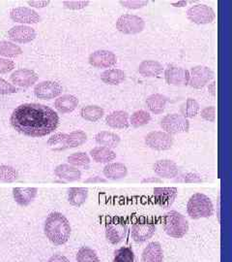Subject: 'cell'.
<instances>
[{"label": "cell", "mask_w": 232, "mask_h": 262, "mask_svg": "<svg viewBox=\"0 0 232 262\" xmlns=\"http://www.w3.org/2000/svg\"><path fill=\"white\" fill-rule=\"evenodd\" d=\"M68 162L70 165L74 167H85L90 164V158L89 156L84 152V151H79V152H74L71 156L68 157Z\"/></svg>", "instance_id": "37"}, {"label": "cell", "mask_w": 232, "mask_h": 262, "mask_svg": "<svg viewBox=\"0 0 232 262\" xmlns=\"http://www.w3.org/2000/svg\"><path fill=\"white\" fill-rule=\"evenodd\" d=\"M164 251L159 242L149 243L143 250L141 254V262H163Z\"/></svg>", "instance_id": "22"}, {"label": "cell", "mask_w": 232, "mask_h": 262, "mask_svg": "<svg viewBox=\"0 0 232 262\" xmlns=\"http://www.w3.org/2000/svg\"><path fill=\"white\" fill-rule=\"evenodd\" d=\"M151 121V115L147 111L139 110L134 113L130 118V124L134 127H141L148 124Z\"/></svg>", "instance_id": "39"}, {"label": "cell", "mask_w": 232, "mask_h": 262, "mask_svg": "<svg viewBox=\"0 0 232 262\" xmlns=\"http://www.w3.org/2000/svg\"><path fill=\"white\" fill-rule=\"evenodd\" d=\"M47 262H70V260L62 254H54Z\"/></svg>", "instance_id": "48"}, {"label": "cell", "mask_w": 232, "mask_h": 262, "mask_svg": "<svg viewBox=\"0 0 232 262\" xmlns=\"http://www.w3.org/2000/svg\"><path fill=\"white\" fill-rule=\"evenodd\" d=\"M44 231L50 243L56 246H61L69 241L72 228L65 215L58 212H54L47 215Z\"/></svg>", "instance_id": "2"}, {"label": "cell", "mask_w": 232, "mask_h": 262, "mask_svg": "<svg viewBox=\"0 0 232 262\" xmlns=\"http://www.w3.org/2000/svg\"><path fill=\"white\" fill-rule=\"evenodd\" d=\"M200 107L198 102L194 98H188L181 107V114L186 119H193L198 115Z\"/></svg>", "instance_id": "35"}, {"label": "cell", "mask_w": 232, "mask_h": 262, "mask_svg": "<svg viewBox=\"0 0 232 262\" xmlns=\"http://www.w3.org/2000/svg\"><path fill=\"white\" fill-rule=\"evenodd\" d=\"M89 0H65L63 1V5L67 9L81 10L84 9L89 5Z\"/></svg>", "instance_id": "41"}, {"label": "cell", "mask_w": 232, "mask_h": 262, "mask_svg": "<svg viewBox=\"0 0 232 262\" xmlns=\"http://www.w3.org/2000/svg\"><path fill=\"white\" fill-rule=\"evenodd\" d=\"M90 156L97 163H111L116 159V154L106 147H96L90 150Z\"/></svg>", "instance_id": "30"}, {"label": "cell", "mask_w": 232, "mask_h": 262, "mask_svg": "<svg viewBox=\"0 0 232 262\" xmlns=\"http://www.w3.org/2000/svg\"><path fill=\"white\" fill-rule=\"evenodd\" d=\"M139 73L143 77H157L163 73L164 67L157 60H143L139 66Z\"/></svg>", "instance_id": "27"}, {"label": "cell", "mask_w": 232, "mask_h": 262, "mask_svg": "<svg viewBox=\"0 0 232 262\" xmlns=\"http://www.w3.org/2000/svg\"><path fill=\"white\" fill-rule=\"evenodd\" d=\"M87 141V135L83 130H75L71 133H56L48 140L47 145L56 150L74 149L83 146Z\"/></svg>", "instance_id": "3"}, {"label": "cell", "mask_w": 232, "mask_h": 262, "mask_svg": "<svg viewBox=\"0 0 232 262\" xmlns=\"http://www.w3.org/2000/svg\"><path fill=\"white\" fill-rule=\"evenodd\" d=\"M145 28V21L142 18L136 15L125 14L120 16L116 20V29L123 34L134 35L139 34Z\"/></svg>", "instance_id": "7"}, {"label": "cell", "mask_w": 232, "mask_h": 262, "mask_svg": "<svg viewBox=\"0 0 232 262\" xmlns=\"http://www.w3.org/2000/svg\"><path fill=\"white\" fill-rule=\"evenodd\" d=\"M177 182H183V183H187V184H194V183H201L202 179L195 173H186L183 174L181 177L177 179Z\"/></svg>", "instance_id": "44"}, {"label": "cell", "mask_w": 232, "mask_h": 262, "mask_svg": "<svg viewBox=\"0 0 232 262\" xmlns=\"http://www.w3.org/2000/svg\"><path fill=\"white\" fill-rule=\"evenodd\" d=\"M55 175L57 178L66 182H76L82 179V172L70 164H60L55 169Z\"/></svg>", "instance_id": "25"}, {"label": "cell", "mask_w": 232, "mask_h": 262, "mask_svg": "<svg viewBox=\"0 0 232 262\" xmlns=\"http://www.w3.org/2000/svg\"><path fill=\"white\" fill-rule=\"evenodd\" d=\"M8 36L15 44H27L36 38V31L28 26H16L8 31Z\"/></svg>", "instance_id": "18"}, {"label": "cell", "mask_w": 232, "mask_h": 262, "mask_svg": "<svg viewBox=\"0 0 232 262\" xmlns=\"http://www.w3.org/2000/svg\"><path fill=\"white\" fill-rule=\"evenodd\" d=\"M102 173L106 178L115 181L125 178L128 174V168L124 163L111 162L104 167Z\"/></svg>", "instance_id": "26"}, {"label": "cell", "mask_w": 232, "mask_h": 262, "mask_svg": "<svg viewBox=\"0 0 232 262\" xmlns=\"http://www.w3.org/2000/svg\"><path fill=\"white\" fill-rule=\"evenodd\" d=\"M50 3L49 0H28V4L34 8H44Z\"/></svg>", "instance_id": "47"}, {"label": "cell", "mask_w": 232, "mask_h": 262, "mask_svg": "<svg viewBox=\"0 0 232 262\" xmlns=\"http://www.w3.org/2000/svg\"><path fill=\"white\" fill-rule=\"evenodd\" d=\"M88 61L95 68H110L116 64L117 57L111 51L98 50L89 56Z\"/></svg>", "instance_id": "15"}, {"label": "cell", "mask_w": 232, "mask_h": 262, "mask_svg": "<svg viewBox=\"0 0 232 262\" xmlns=\"http://www.w3.org/2000/svg\"><path fill=\"white\" fill-rule=\"evenodd\" d=\"M200 117L207 122H215V120H216V108L214 106L205 107L200 112Z\"/></svg>", "instance_id": "45"}, {"label": "cell", "mask_w": 232, "mask_h": 262, "mask_svg": "<svg viewBox=\"0 0 232 262\" xmlns=\"http://www.w3.org/2000/svg\"><path fill=\"white\" fill-rule=\"evenodd\" d=\"M188 4L187 1H175V2H171V5L173 7H185Z\"/></svg>", "instance_id": "51"}, {"label": "cell", "mask_w": 232, "mask_h": 262, "mask_svg": "<svg viewBox=\"0 0 232 262\" xmlns=\"http://www.w3.org/2000/svg\"><path fill=\"white\" fill-rule=\"evenodd\" d=\"M119 3L125 8L137 10L147 6L149 2L146 0H121Z\"/></svg>", "instance_id": "42"}, {"label": "cell", "mask_w": 232, "mask_h": 262, "mask_svg": "<svg viewBox=\"0 0 232 262\" xmlns=\"http://www.w3.org/2000/svg\"><path fill=\"white\" fill-rule=\"evenodd\" d=\"M76 262H101L97 253L90 247H82L76 253Z\"/></svg>", "instance_id": "36"}, {"label": "cell", "mask_w": 232, "mask_h": 262, "mask_svg": "<svg viewBox=\"0 0 232 262\" xmlns=\"http://www.w3.org/2000/svg\"><path fill=\"white\" fill-rule=\"evenodd\" d=\"M165 79L168 84L176 86H185L189 84L190 73L189 70L182 67L169 66L165 72Z\"/></svg>", "instance_id": "16"}, {"label": "cell", "mask_w": 232, "mask_h": 262, "mask_svg": "<svg viewBox=\"0 0 232 262\" xmlns=\"http://www.w3.org/2000/svg\"><path fill=\"white\" fill-rule=\"evenodd\" d=\"M127 232L128 225L119 219L112 220L106 225V237L107 240L112 245L121 243L125 239Z\"/></svg>", "instance_id": "10"}, {"label": "cell", "mask_w": 232, "mask_h": 262, "mask_svg": "<svg viewBox=\"0 0 232 262\" xmlns=\"http://www.w3.org/2000/svg\"><path fill=\"white\" fill-rule=\"evenodd\" d=\"M142 183H162V180L158 177H149L143 179Z\"/></svg>", "instance_id": "50"}, {"label": "cell", "mask_w": 232, "mask_h": 262, "mask_svg": "<svg viewBox=\"0 0 232 262\" xmlns=\"http://www.w3.org/2000/svg\"><path fill=\"white\" fill-rule=\"evenodd\" d=\"M97 144L109 149L116 148L120 143V137L112 131H101L95 136Z\"/></svg>", "instance_id": "29"}, {"label": "cell", "mask_w": 232, "mask_h": 262, "mask_svg": "<svg viewBox=\"0 0 232 262\" xmlns=\"http://www.w3.org/2000/svg\"><path fill=\"white\" fill-rule=\"evenodd\" d=\"M88 189L86 187H71L68 190V201L71 205L81 207L86 202Z\"/></svg>", "instance_id": "31"}, {"label": "cell", "mask_w": 232, "mask_h": 262, "mask_svg": "<svg viewBox=\"0 0 232 262\" xmlns=\"http://www.w3.org/2000/svg\"><path fill=\"white\" fill-rule=\"evenodd\" d=\"M153 170L160 178H176L179 173V169L176 163L169 159H161L155 162Z\"/></svg>", "instance_id": "19"}, {"label": "cell", "mask_w": 232, "mask_h": 262, "mask_svg": "<svg viewBox=\"0 0 232 262\" xmlns=\"http://www.w3.org/2000/svg\"><path fill=\"white\" fill-rule=\"evenodd\" d=\"M104 115H105L104 109L98 105H87L83 107L81 110L82 118L87 122H98L102 119Z\"/></svg>", "instance_id": "33"}, {"label": "cell", "mask_w": 232, "mask_h": 262, "mask_svg": "<svg viewBox=\"0 0 232 262\" xmlns=\"http://www.w3.org/2000/svg\"><path fill=\"white\" fill-rule=\"evenodd\" d=\"M106 123L114 129H125L130 125L129 114L124 111H114L107 116Z\"/></svg>", "instance_id": "23"}, {"label": "cell", "mask_w": 232, "mask_h": 262, "mask_svg": "<svg viewBox=\"0 0 232 262\" xmlns=\"http://www.w3.org/2000/svg\"><path fill=\"white\" fill-rule=\"evenodd\" d=\"M15 130L29 137H44L56 130L59 123L57 113L50 107L27 103L17 107L10 119Z\"/></svg>", "instance_id": "1"}, {"label": "cell", "mask_w": 232, "mask_h": 262, "mask_svg": "<svg viewBox=\"0 0 232 262\" xmlns=\"http://www.w3.org/2000/svg\"><path fill=\"white\" fill-rule=\"evenodd\" d=\"M18 92L17 88L13 84H10L6 80L0 78V94L9 95L16 94Z\"/></svg>", "instance_id": "43"}, {"label": "cell", "mask_w": 232, "mask_h": 262, "mask_svg": "<svg viewBox=\"0 0 232 262\" xmlns=\"http://www.w3.org/2000/svg\"><path fill=\"white\" fill-rule=\"evenodd\" d=\"M177 197L176 187H155L154 198L156 203L163 208L171 206Z\"/></svg>", "instance_id": "20"}, {"label": "cell", "mask_w": 232, "mask_h": 262, "mask_svg": "<svg viewBox=\"0 0 232 262\" xmlns=\"http://www.w3.org/2000/svg\"><path fill=\"white\" fill-rule=\"evenodd\" d=\"M38 193L37 187H15L13 196L15 201L22 207H27L33 202Z\"/></svg>", "instance_id": "21"}, {"label": "cell", "mask_w": 232, "mask_h": 262, "mask_svg": "<svg viewBox=\"0 0 232 262\" xmlns=\"http://www.w3.org/2000/svg\"><path fill=\"white\" fill-rule=\"evenodd\" d=\"M12 20L24 25H35L41 20V17L35 10L28 7H17L10 11Z\"/></svg>", "instance_id": "14"}, {"label": "cell", "mask_w": 232, "mask_h": 262, "mask_svg": "<svg viewBox=\"0 0 232 262\" xmlns=\"http://www.w3.org/2000/svg\"><path fill=\"white\" fill-rule=\"evenodd\" d=\"M19 172L10 166L5 164H0V182L1 183H13L19 179Z\"/></svg>", "instance_id": "38"}, {"label": "cell", "mask_w": 232, "mask_h": 262, "mask_svg": "<svg viewBox=\"0 0 232 262\" xmlns=\"http://www.w3.org/2000/svg\"><path fill=\"white\" fill-rule=\"evenodd\" d=\"M16 64L13 60H10L8 58H2L0 57V74H6L9 73L12 70H14Z\"/></svg>", "instance_id": "46"}, {"label": "cell", "mask_w": 232, "mask_h": 262, "mask_svg": "<svg viewBox=\"0 0 232 262\" xmlns=\"http://www.w3.org/2000/svg\"><path fill=\"white\" fill-rule=\"evenodd\" d=\"M161 127L170 135L184 133L190 129V122L180 114H169L162 119Z\"/></svg>", "instance_id": "8"}, {"label": "cell", "mask_w": 232, "mask_h": 262, "mask_svg": "<svg viewBox=\"0 0 232 262\" xmlns=\"http://www.w3.org/2000/svg\"><path fill=\"white\" fill-rule=\"evenodd\" d=\"M157 230V226L153 221L141 217L134 223L132 226V238L137 243H143L151 239Z\"/></svg>", "instance_id": "6"}, {"label": "cell", "mask_w": 232, "mask_h": 262, "mask_svg": "<svg viewBox=\"0 0 232 262\" xmlns=\"http://www.w3.org/2000/svg\"><path fill=\"white\" fill-rule=\"evenodd\" d=\"M145 144L153 150H167L172 147L173 139L165 131H152L145 136Z\"/></svg>", "instance_id": "11"}, {"label": "cell", "mask_w": 232, "mask_h": 262, "mask_svg": "<svg viewBox=\"0 0 232 262\" xmlns=\"http://www.w3.org/2000/svg\"><path fill=\"white\" fill-rule=\"evenodd\" d=\"M63 92L62 85L58 82L44 81L35 85L34 94L39 99L50 100L60 96Z\"/></svg>", "instance_id": "13"}, {"label": "cell", "mask_w": 232, "mask_h": 262, "mask_svg": "<svg viewBox=\"0 0 232 262\" xmlns=\"http://www.w3.org/2000/svg\"><path fill=\"white\" fill-rule=\"evenodd\" d=\"M164 229L169 237L181 239L189 231V222L177 211H170L164 216Z\"/></svg>", "instance_id": "5"}, {"label": "cell", "mask_w": 232, "mask_h": 262, "mask_svg": "<svg viewBox=\"0 0 232 262\" xmlns=\"http://www.w3.org/2000/svg\"><path fill=\"white\" fill-rule=\"evenodd\" d=\"M189 85L194 89H202L214 78V72L207 66H195L189 71Z\"/></svg>", "instance_id": "12"}, {"label": "cell", "mask_w": 232, "mask_h": 262, "mask_svg": "<svg viewBox=\"0 0 232 262\" xmlns=\"http://www.w3.org/2000/svg\"><path fill=\"white\" fill-rule=\"evenodd\" d=\"M187 17L196 25H207L213 23L216 19V14L208 5L196 4L188 9Z\"/></svg>", "instance_id": "9"}, {"label": "cell", "mask_w": 232, "mask_h": 262, "mask_svg": "<svg viewBox=\"0 0 232 262\" xmlns=\"http://www.w3.org/2000/svg\"><path fill=\"white\" fill-rule=\"evenodd\" d=\"M108 180L107 179L101 178L99 176L95 177H90V178L85 180V183H106Z\"/></svg>", "instance_id": "49"}, {"label": "cell", "mask_w": 232, "mask_h": 262, "mask_svg": "<svg viewBox=\"0 0 232 262\" xmlns=\"http://www.w3.org/2000/svg\"><path fill=\"white\" fill-rule=\"evenodd\" d=\"M167 98L164 94H154L149 95L146 99V106L149 111L155 115H160L165 111Z\"/></svg>", "instance_id": "28"}, {"label": "cell", "mask_w": 232, "mask_h": 262, "mask_svg": "<svg viewBox=\"0 0 232 262\" xmlns=\"http://www.w3.org/2000/svg\"><path fill=\"white\" fill-rule=\"evenodd\" d=\"M10 79L15 85L20 88H30L37 83L39 76L31 69H18L11 74Z\"/></svg>", "instance_id": "17"}, {"label": "cell", "mask_w": 232, "mask_h": 262, "mask_svg": "<svg viewBox=\"0 0 232 262\" xmlns=\"http://www.w3.org/2000/svg\"><path fill=\"white\" fill-rule=\"evenodd\" d=\"M187 212L193 220L209 217L213 215V203L207 195L197 192L189 199L187 204Z\"/></svg>", "instance_id": "4"}, {"label": "cell", "mask_w": 232, "mask_h": 262, "mask_svg": "<svg viewBox=\"0 0 232 262\" xmlns=\"http://www.w3.org/2000/svg\"><path fill=\"white\" fill-rule=\"evenodd\" d=\"M22 54V49L10 41H0V56L17 57Z\"/></svg>", "instance_id": "34"}, {"label": "cell", "mask_w": 232, "mask_h": 262, "mask_svg": "<svg viewBox=\"0 0 232 262\" xmlns=\"http://www.w3.org/2000/svg\"><path fill=\"white\" fill-rule=\"evenodd\" d=\"M208 91L213 96H216V83L215 82H212L211 84H209Z\"/></svg>", "instance_id": "52"}, {"label": "cell", "mask_w": 232, "mask_h": 262, "mask_svg": "<svg viewBox=\"0 0 232 262\" xmlns=\"http://www.w3.org/2000/svg\"><path fill=\"white\" fill-rule=\"evenodd\" d=\"M79 99L72 94H63L58 96L55 101V107L60 114H69L76 109Z\"/></svg>", "instance_id": "24"}, {"label": "cell", "mask_w": 232, "mask_h": 262, "mask_svg": "<svg viewBox=\"0 0 232 262\" xmlns=\"http://www.w3.org/2000/svg\"><path fill=\"white\" fill-rule=\"evenodd\" d=\"M126 79V74L121 69H109L104 71L101 74V80L102 83L110 85H117L123 83Z\"/></svg>", "instance_id": "32"}, {"label": "cell", "mask_w": 232, "mask_h": 262, "mask_svg": "<svg viewBox=\"0 0 232 262\" xmlns=\"http://www.w3.org/2000/svg\"><path fill=\"white\" fill-rule=\"evenodd\" d=\"M113 262H135V253L131 247H122L116 250Z\"/></svg>", "instance_id": "40"}]
</instances>
